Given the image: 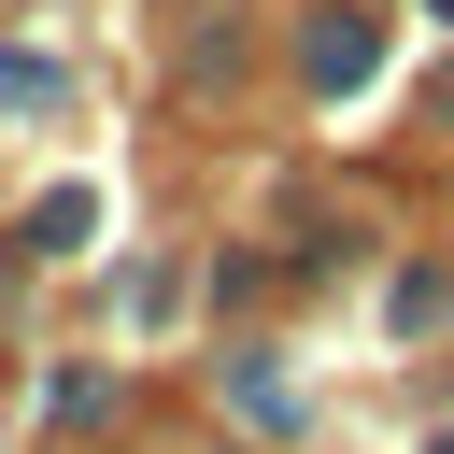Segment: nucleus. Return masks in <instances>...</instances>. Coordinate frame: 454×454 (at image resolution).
<instances>
[{
  "label": "nucleus",
  "mask_w": 454,
  "mask_h": 454,
  "mask_svg": "<svg viewBox=\"0 0 454 454\" xmlns=\"http://www.w3.org/2000/svg\"><path fill=\"white\" fill-rule=\"evenodd\" d=\"M440 14H454V0H440Z\"/></svg>",
  "instance_id": "1"
}]
</instances>
